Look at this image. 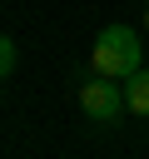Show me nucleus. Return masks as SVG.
Segmentation results:
<instances>
[{
  "label": "nucleus",
  "instance_id": "obj_1",
  "mask_svg": "<svg viewBox=\"0 0 149 159\" xmlns=\"http://www.w3.org/2000/svg\"><path fill=\"white\" fill-rule=\"evenodd\" d=\"M89 65H94V75H109V80H129V75H139V70H144L139 30H134V25H104V30L94 35Z\"/></svg>",
  "mask_w": 149,
  "mask_h": 159
},
{
  "label": "nucleus",
  "instance_id": "obj_2",
  "mask_svg": "<svg viewBox=\"0 0 149 159\" xmlns=\"http://www.w3.org/2000/svg\"><path fill=\"white\" fill-rule=\"evenodd\" d=\"M79 109H84L94 124H114V119L129 109L124 84H119V80H109V75H89V80L79 84Z\"/></svg>",
  "mask_w": 149,
  "mask_h": 159
},
{
  "label": "nucleus",
  "instance_id": "obj_3",
  "mask_svg": "<svg viewBox=\"0 0 149 159\" xmlns=\"http://www.w3.org/2000/svg\"><path fill=\"white\" fill-rule=\"evenodd\" d=\"M124 99H129L134 114H149V70H139V75L124 80Z\"/></svg>",
  "mask_w": 149,
  "mask_h": 159
},
{
  "label": "nucleus",
  "instance_id": "obj_4",
  "mask_svg": "<svg viewBox=\"0 0 149 159\" xmlns=\"http://www.w3.org/2000/svg\"><path fill=\"white\" fill-rule=\"evenodd\" d=\"M15 60H20V50H15V40L5 35V40H0V80H10V75H15Z\"/></svg>",
  "mask_w": 149,
  "mask_h": 159
},
{
  "label": "nucleus",
  "instance_id": "obj_5",
  "mask_svg": "<svg viewBox=\"0 0 149 159\" xmlns=\"http://www.w3.org/2000/svg\"><path fill=\"white\" fill-rule=\"evenodd\" d=\"M144 25H149V5H144Z\"/></svg>",
  "mask_w": 149,
  "mask_h": 159
},
{
  "label": "nucleus",
  "instance_id": "obj_6",
  "mask_svg": "<svg viewBox=\"0 0 149 159\" xmlns=\"http://www.w3.org/2000/svg\"><path fill=\"white\" fill-rule=\"evenodd\" d=\"M144 5H149V0H144Z\"/></svg>",
  "mask_w": 149,
  "mask_h": 159
}]
</instances>
